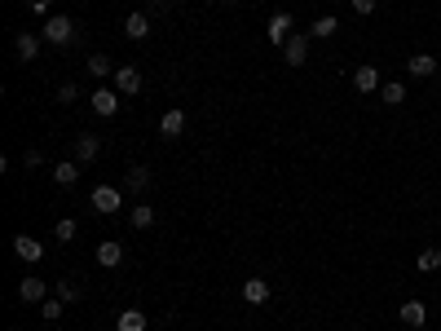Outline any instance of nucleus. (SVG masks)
<instances>
[{
  "instance_id": "obj_25",
  "label": "nucleus",
  "mask_w": 441,
  "mask_h": 331,
  "mask_svg": "<svg viewBox=\"0 0 441 331\" xmlns=\"http://www.w3.org/2000/svg\"><path fill=\"white\" fill-rule=\"evenodd\" d=\"M146 186H151V173H146V168H128V190L141 194Z\"/></svg>"
},
{
  "instance_id": "obj_31",
  "label": "nucleus",
  "mask_w": 441,
  "mask_h": 331,
  "mask_svg": "<svg viewBox=\"0 0 441 331\" xmlns=\"http://www.w3.org/2000/svg\"><path fill=\"white\" fill-rule=\"evenodd\" d=\"M31 9H36V13H44V9H49V0H31Z\"/></svg>"
},
{
  "instance_id": "obj_16",
  "label": "nucleus",
  "mask_w": 441,
  "mask_h": 331,
  "mask_svg": "<svg viewBox=\"0 0 441 331\" xmlns=\"http://www.w3.org/2000/svg\"><path fill=\"white\" fill-rule=\"evenodd\" d=\"M406 71L419 75V80H428V75H437V58L433 54H415L411 62H406Z\"/></svg>"
},
{
  "instance_id": "obj_10",
  "label": "nucleus",
  "mask_w": 441,
  "mask_h": 331,
  "mask_svg": "<svg viewBox=\"0 0 441 331\" xmlns=\"http://www.w3.org/2000/svg\"><path fill=\"white\" fill-rule=\"evenodd\" d=\"M120 261H124V247H120L115 239H102V243H97V265H102V270H115Z\"/></svg>"
},
{
  "instance_id": "obj_12",
  "label": "nucleus",
  "mask_w": 441,
  "mask_h": 331,
  "mask_svg": "<svg viewBox=\"0 0 441 331\" xmlns=\"http://www.w3.org/2000/svg\"><path fill=\"white\" fill-rule=\"evenodd\" d=\"M44 283H40V278H23V283H18V301L23 305H44Z\"/></svg>"
},
{
  "instance_id": "obj_21",
  "label": "nucleus",
  "mask_w": 441,
  "mask_h": 331,
  "mask_svg": "<svg viewBox=\"0 0 441 331\" xmlns=\"http://www.w3.org/2000/svg\"><path fill=\"white\" fill-rule=\"evenodd\" d=\"M128 225H133V230H151V225H155V208H151V204H133V217H128Z\"/></svg>"
},
{
  "instance_id": "obj_19",
  "label": "nucleus",
  "mask_w": 441,
  "mask_h": 331,
  "mask_svg": "<svg viewBox=\"0 0 441 331\" xmlns=\"http://www.w3.org/2000/svg\"><path fill=\"white\" fill-rule=\"evenodd\" d=\"M84 66H89V75H93V80H106V75H115V62H110L106 54H93Z\"/></svg>"
},
{
  "instance_id": "obj_6",
  "label": "nucleus",
  "mask_w": 441,
  "mask_h": 331,
  "mask_svg": "<svg viewBox=\"0 0 441 331\" xmlns=\"http://www.w3.org/2000/svg\"><path fill=\"white\" fill-rule=\"evenodd\" d=\"M283 58H287V66H305V58H309V36L291 31V40L283 44Z\"/></svg>"
},
{
  "instance_id": "obj_15",
  "label": "nucleus",
  "mask_w": 441,
  "mask_h": 331,
  "mask_svg": "<svg viewBox=\"0 0 441 331\" xmlns=\"http://www.w3.org/2000/svg\"><path fill=\"white\" fill-rule=\"evenodd\" d=\"M243 301L248 305H265L269 301V283L265 278H248V283H243Z\"/></svg>"
},
{
  "instance_id": "obj_1",
  "label": "nucleus",
  "mask_w": 441,
  "mask_h": 331,
  "mask_svg": "<svg viewBox=\"0 0 441 331\" xmlns=\"http://www.w3.org/2000/svg\"><path fill=\"white\" fill-rule=\"evenodd\" d=\"M40 36H44L49 44H67V40L75 36V23L67 18V13H53V18H44V27H40Z\"/></svg>"
},
{
  "instance_id": "obj_14",
  "label": "nucleus",
  "mask_w": 441,
  "mask_h": 331,
  "mask_svg": "<svg viewBox=\"0 0 441 331\" xmlns=\"http://www.w3.org/2000/svg\"><path fill=\"white\" fill-rule=\"evenodd\" d=\"M353 89L357 93H375L380 89V71H375V66H357L353 71Z\"/></svg>"
},
{
  "instance_id": "obj_29",
  "label": "nucleus",
  "mask_w": 441,
  "mask_h": 331,
  "mask_svg": "<svg viewBox=\"0 0 441 331\" xmlns=\"http://www.w3.org/2000/svg\"><path fill=\"white\" fill-rule=\"evenodd\" d=\"M75 97H79V89H75V85H71V80H67V85H62V89H58V102H62V106H71V102H75Z\"/></svg>"
},
{
  "instance_id": "obj_26",
  "label": "nucleus",
  "mask_w": 441,
  "mask_h": 331,
  "mask_svg": "<svg viewBox=\"0 0 441 331\" xmlns=\"http://www.w3.org/2000/svg\"><path fill=\"white\" fill-rule=\"evenodd\" d=\"M62 305H67V301H62V296H53V301H44V305H40L44 323H58V318H62Z\"/></svg>"
},
{
  "instance_id": "obj_28",
  "label": "nucleus",
  "mask_w": 441,
  "mask_h": 331,
  "mask_svg": "<svg viewBox=\"0 0 441 331\" xmlns=\"http://www.w3.org/2000/svg\"><path fill=\"white\" fill-rule=\"evenodd\" d=\"M58 296H62V301H67V305H71V301H75V296H79V287H75V283H67V278H58Z\"/></svg>"
},
{
  "instance_id": "obj_8",
  "label": "nucleus",
  "mask_w": 441,
  "mask_h": 331,
  "mask_svg": "<svg viewBox=\"0 0 441 331\" xmlns=\"http://www.w3.org/2000/svg\"><path fill=\"white\" fill-rule=\"evenodd\" d=\"M89 102H93L97 115H115V111H120V89H93Z\"/></svg>"
},
{
  "instance_id": "obj_13",
  "label": "nucleus",
  "mask_w": 441,
  "mask_h": 331,
  "mask_svg": "<svg viewBox=\"0 0 441 331\" xmlns=\"http://www.w3.org/2000/svg\"><path fill=\"white\" fill-rule=\"evenodd\" d=\"M124 36L128 40H146L151 36V18H146V13H128L124 18Z\"/></svg>"
},
{
  "instance_id": "obj_11",
  "label": "nucleus",
  "mask_w": 441,
  "mask_h": 331,
  "mask_svg": "<svg viewBox=\"0 0 441 331\" xmlns=\"http://www.w3.org/2000/svg\"><path fill=\"white\" fill-rule=\"evenodd\" d=\"M397 318H402L406 327H423V323H428V305H423V301H406V305L397 309Z\"/></svg>"
},
{
  "instance_id": "obj_34",
  "label": "nucleus",
  "mask_w": 441,
  "mask_h": 331,
  "mask_svg": "<svg viewBox=\"0 0 441 331\" xmlns=\"http://www.w3.org/2000/svg\"><path fill=\"white\" fill-rule=\"evenodd\" d=\"M5 331H18V327H5Z\"/></svg>"
},
{
  "instance_id": "obj_2",
  "label": "nucleus",
  "mask_w": 441,
  "mask_h": 331,
  "mask_svg": "<svg viewBox=\"0 0 441 331\" xmlns=\"http://www.w3.org/2000/svg\"><path fill=\"white\" fill-rule=\"evenodd\" d=\"M120 190L115 186H93V194H89V208L93 212H102V217H110V212H120Z\"/></svg>"
},
{
  "instance_id": "obj_18",
  "label": "nucleus",
  "mask_w": 441,
  "mask_h": 331,
  "mask_svg": "<svg viewBox=\"0 0 441 331\" xmlns=\"http://www.w3.org/2000/svg\"><path fill=\"white\" fill-rule=\"evenodd\" d=\"M115 331H146V313L141 309H124L115 318Z\"/></svg>"
},
{
  "instance_id": "obj_27",
  "label": "nucleus",
  "mask_w": 441,
  "mask_h": 331,
  "mask_svg": "<svg viewBox=\"0 0 441 331\" xmlns=\"http://www.w3.org/2000/svg\"><path fill=\"white\" fill-rule=\"evenodd\" d=\"M53 239H58V243H71V239H75V221H71V217H62V221L53 225Z\"/></svg>"
},
{
  "instance_id": "obj_3",
  "label": "nucleus",
  "mask_w": 441,
  "mask_h": 331,
  "mask_svg": "<svg viewBox=\"0 0 441 331\" xmlns=\"http://www.w3.org/2000/svg\"><path fill=\"white\" fill-rule=\"evenodd\" d=\"M97 155H102V137H97V132H79L75 137V163H93Z\"/></svg>"
},
{
  "instance_id": "obj_9",
  "label": "nucleus",
  "mask_w": 441,
  "mask_h": 331,
  "mask_svg": "<svg viewBox=\"0 0 441 331\" xmlns=\"http://www.w3.org/2000/svg\"><path fill=\"white\" fill-rule=\"evenodd\" d=\"M159 132H163L168 142H172V137H181V132H186V111H177V106H172V111H163Z\"/></svg>"
},
{
  "instance_id": "obj_4",
  "label": "nucleus",
  "mask_w": 441,
  "mask_h": 331,
  "mask_svg": "<svg viewBox=\"0 0 441 331\" xmlns=\"http://www.w3.org/2000/svg\"><path fill=\"white\" fill-rule=\"evenodd\" d=\"M265 36H269V44H274V49H283V44L291 40V13H274L269 27H265Z\"/></svg>"
},
{
  "instance_id": "obj_32",
  "label": "nucleus",
  "mask_w": 441,
  "mask_h": 331,
  "mask_svg": "<svg viewBox=\"0 0 441 331\" xmlns=\"http://www.w3.org/2000/svg\"><path fill=\"white\" fill-rule=\"evenodd\" d=\"M146 5H163V0H146Z\"/></svg>"
},
{
  "instance_id": "obj_7",
  "label": "nucleus",
  "mask_w": 441,
  "mask_h": 331,
  "mask_svg": "<svg viewBox=\"0 0 441 331\" xmlns=\"http://www.w3.org/2000/svg\"><path fill=\"white\" fill-rule=\"evenodd\" d=\"M13 252H18V261L36 265V261H44V243L31 239V235H18V239H13Z\"/></svg>"
},
{
  "instance_id": "obj_23",
  "label": "nucleus",
  "mask_w": 441,
  "mask_h": 331,
  "mask_svg": "<svg viewBox=\"0 0 441 331\" xmlns=\"http://www.w3.org/2000/svg\"><path fill=\"white\" fill-rule=\"evenodd\" d=\"M380 102H384V106H402V102H406V85H397V80H393V85H384V89H380Z\"/></svg>"
},
{
  "instance_id": "obj_24",
  "label": "nucleus",
  "mask_w": 441,
  "mask_h": 331,
  "mask_svg": "<svg viewBox=\"0 0 441 331\" xmlns=\"http://www.w3.org/2000/svg\"><path fill=\"white\" fill-rule=\"evenodd\" d=\"M419 274H433L437 270V265H441V252H437V247H423V252H419Z\"/></svg>"
},
{
  "instance_id": "obj_22",
  "label": "nucleus",
  "mask_w": 441,
  "mask_h": 331,
  "mask_svg": "<svg viewBox=\"0 0 441 331\" xmlns=\"http://www.w3.org/2000/svg\"><path fill=\"white\" fill-rule=\"evenodd\" d=\"M335 31H340V23L331 18V13H322V18H318L314 27H309V36H314V40H331Z\"/></svg>"
},
{
  "instance_id": "obj_20",
  "label": "nucleus",
  "mask_w": 441,
  "mask_h": 331,
  "mask_svg": "<svg viewBox=\"0 0 441 331\" xmlns=\"http://www.w3.org/2000/svg\"><path fill=\"white\" fill-rule=\"evenodd\" d=\"M53 181H58V186H75V181H79V163L75 159H62L58 168H53Z\"/></svg>"
},
{
  "instance_id": "obj_30",
  "label": "nucleus",
  "mask_w": 441,
  "mask_h": 331,
  "mask_svg": "<svg viewBox=\"0 0 441 331\" xmlns=\"http://www.w3.org/2000/svg\"><path fill=\"white\" fill-rule=\"evenodd\" d=\"M353 9H357V13L366 18V13H375V0H353Z\"/></svg>"
},
{
  "instance_id": "obj_33",
  "label": "nucleus",
  "mask_w": 441,
  "mask_h": 331,
  "mask_svg": "<svg viewBox=\"0 0 441 331\" xmlns=\"http://www.w3.org/2000/svg\"><path fill=\"white\" fill-rule=\"evenodd\" d=\"M221 5H234V0H221Z\"/></svg>"
},
{
  "instance_id": "obj_17",
  "label": "nucleus",
  "mask_w": 441,
  "mask_h": 331,
  "mask_svg": "<svg viewBox=\"0 0 441 331\" xmlns=\"http://www.w3.org/2000/svg\"><path fill=\"white\" fill-rule=\"evenodd\" d=\"M40 40H44V36H31V31H23V36L13 40V49H18V58H23V62H36V54H40Z\"/></svg>"
},
{
  "instance_id": "obj_5",
  "label": "nucleus",
  "mask_w": 441,
  "mask_h": 331,
  "mask_svg": "<svg viewBox=\"0 0 441 331\" xmlns=\"http://www.w3.org/2000/svg\"><path fill=\"white\" fill-rule=\"evenodd\" d=\"M115 89H120V97L141 93V71L137 66H115Z\"/></svg>"
}]
</instances>
